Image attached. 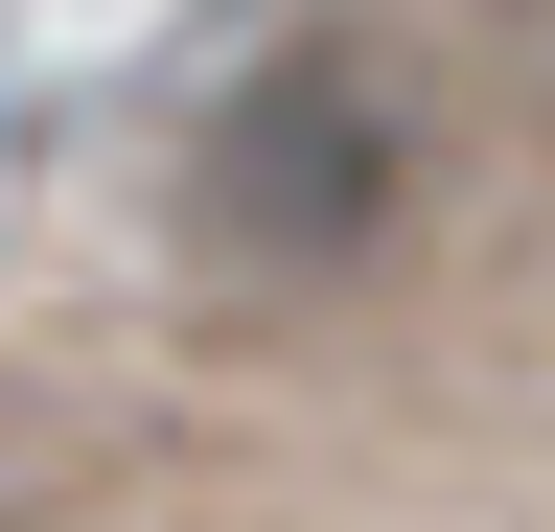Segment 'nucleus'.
<instances>
[{
    "mask_svg": "<svg viewBox=\"0 0 555 532\" xmlns=\"http://www.w3.org/2000/svg\"><path fill=\"white\" fill-rule=\"evenodd\" d=\"M393 185H416V93L371 47H255L185 140V232L232 278H347V255H393Z\"/></svg>",
    "mask_w": 555,
    "mask_h": 532,
    "instance_id": "1",
    "label": "nucleus"
},
{
    "mask_svg": "<svg viewBox=\"0 0 555 532\" xmlns=\"http://www.w3.org/2000/svg\"><path fill=\"white\" fill-rule=\"evenodd\" d=\"M532 47H555V0H532Z\"/></svg>",
    "mask_w": 555,
    "mask_h": 532,
    "instance_id": "2",
    "label": "nucleus"
}]
</instances>
